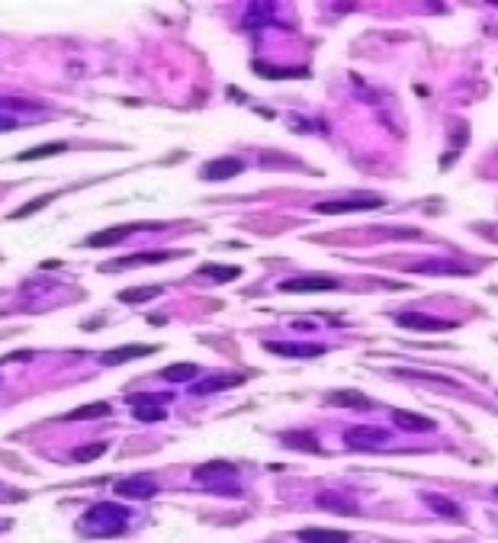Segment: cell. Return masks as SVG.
<instances>
[{
    "instance_id": "obj_1",
    "label": "cell",
    "mask_w": 498,
    "mask_h": 543,
    "mask_svg": "<svg viewBox=\"0 0 498 543\" xmlns=\"http://www.w3.org/2000/svg\"><path fill=\"white\" fill-rule=\"evenodd\" d=\"M132 514L126 511L123 505L116 501H100V505L87 508L84 518H80V530L87 537H119L126 527H129Z\"/></svg>"
},
{
    "instance_id": "obj_2",
    "label": "cell",
    "mask_w": 498,
    "mask_h": 543,
    "mask_svg": "<svg viewBox=\"0 0 498 543\" xmlns=\"http://www.w3.org/2000/svg\"><path fill=\"white\" fill-rule=\"evenodd\" d=\"M379 206H383V196H376V193H354V196H344V200H328V203H318L315 212H322V216H344V212L379 209Z\"/></svg>"
},
{
    "instance_id": "obj_3",
    "label": "cell",
    "mask_w": 498,
    "mask_h": 543,
    "mask_svg": "<svg viewBox=\"0 0 498 543\" xmlns=\"http://www.w3.org/2000/svg\"><path fill=\"white\" fill-rule=\"evenodd\" d=\"M344 441L351 450H379L392 441V431L386 427H370V425H357L344 431Z\"/></svg>"
},
{
    "instance_id": "obj_4",
    "label": "cell",
    "mask_w": 498,
    "mask_h": 543,
    "mask_svg": "<svg viewBox=\"0 0 498 543\" xmlns=\"http://www.w3.org/2000/svg\"><path fill=\"white\" fill-rule=\"evenodd\" d=\"M116 495L119 499H129V501H145L158 495V482L152 476H129V479H119L116 482Z\"/></svg>"
},
{
    "instance_id": "obj_5",
    "label": "cell",
    "mask_w": 498,
    "mask_h": 543,
    "mask_svg": "<svg viewBox=\"0 0 498 543\" xmlns=\"http://www.w3.org/2000/svg\"><path fill=\"white\" fill-rule=\"evenodd\" d=\"M235 476H238V470L231 463H225V460H212V463H202L193 470V479L202 485H222V482H235Z\"/></svg>"
},
{
    "instance_id": "obj_6",
    "label": "cell",
    "mask_w": 498,
    "mask_h": 543,
    "mask_svg": "<svg viewBox=\"0 0 498 543\" xmlns=\"http://www.w3.org/2000/svg\"><path fill=\"white\" fill-rule=\"evenodd\" d=\"M283 293H332L341 290V283L334 276H296V280H283Z\"/></svg>"
},
{
    "instance_id": "obj_7",
    "label": "cell",
    "mask_w": 498,
    "mask_h": 543,
    "mask_svg": "<svg viewBox=\"0 0 498 543\" xmlns=\"http://www.w3.org/2000/svg\"><path fill=\"white\" fill-rule=\"evenodd\" d=\"M264 348L280 357H322L325 354L322 344H309V341H267Z\"/></svg>"
},
{
    "instance_id": "obj_8",
    "label": "cell",
    "mask_w": 498,
    "mask_h": 543,
    "mask_svg": "<svg viewBox=\"0 0 498 543\" xmlns=\"http://www.w3.org/2000/svg\"><path fill=\"white\" fill-rule=\"evenodd\" d=\"M241 171H245V164H241L238 158H216V161H209V164H202L200 177L209 183H219V181H229V177L241 174Z\"/></svg>"
},
{
    "instance_id": "obj_9",
    "label": "cell",
    "mask_w": 498,
    "mask_h": 543,
    "mask_svg": "<svg viewBox=\"0 0 498 543\" xmlns=\"http://www.w3.org/2000/svg\"><path fill=\"white\" fill-rule=\"evenodd\" d=\"M142 228H164L161 222H138V225H116V228H109V232H97L87 238V245L90 248H100V245H116V241H123L126 235L132 232H142Z\"/></svg>"
},
{
    "instance_id": "obj_10",
    "label": "cell",
    "mask_w": 498,
    "mask_h": 543,
    "mask_svg": "<svg viewBox=\"0 0 498 543\" xmlns=\"http://www.w3.org/2000/svg\"><path fill=\"white\" fill-rule=\"evenodd\" d=\"M245 383V377H238V373H212V377L200 379V383H193V396H212V392H222V389H231V386H241Z\"/></svg>"
},
{
    "instance_id": "obj_11",
    "label": "cell",
    "mask_w": 498,
    "mask_h": 543,
    "mask_svg": "<svg viewBox=\"0 0 498 543\" xmlns=\"http://www.w3.org/2000/svg\"><path fill=\"white\" fill-rule=\"evenodd\" d=\"M148 354H154L152 344H123V348L103 350L100 363H107V367H119V363H129V360H135V357H148Z\"/></svg>"
},
{
    "instance_id": "obj_12",
    "label": "cell",
    "mask_w": 498,
    "mask_h": 543,
    "mask_svg": "<svg viewBox=\"0 0 498 543\" xmlns=\"http://www.w3.org/2000/svg\"><path fill=\"white\" fill-rule=\"evenodd\" d=\"M396 322L402 328H418V331H450V328H454V322L434 319V315H421V312H402Z\"/></svg>"
},
{
    "instance_id": "obj_13",
    "label": "cell",
    "mask_w": 498,
    "mask_h": 543,
    "mask_svg": "<svg viewBox=\"0 0 498 543\" xmlns=\"http://www.w3.org/2000/svg\"><path fill=\"white\" fill-rule=\"evenodd\" d=\"M177 257V251H145V254H132L123 257L119 264H100V270H126V267H142V264H164Z\"/></svg>"
},
{
    "instance_id": "obj_14",
    "label": "cell",
    "mask_w": 498,
    "mask_h": 543,
    "mask_svg": "<svg viewBox=\"0 0 498 543\" xmlns=\"http://www.w3.org/2000/svg\"><path fill=\"white\" fill-rule=\"evenodd\" d=\"M296 537L303 543H351L347 530H334V527H303Z\"/></svg>"
},
{
    "instance_id": "obj_15",
    "label": "cell",
    "mask_w": 498,
    "mask_h": 543,
    "mask_svg": "<svg viewBox=\"0 0 498 543\" xmlns=\"http://www.w3.org/2000/svg\"><path fill=\"white\" fill-rule=\"evenodd\" d=\"M421 501H425L427 508H431L434 514H441V518H447V521H463V508L456 505V501L444 499V495H434V492H425L421 495Z\"/></svg>"
},
{
    "instance_id": "obj_16",
    "label": "cell",
    "mask_w": 498,
    "mask_h": 543,
    "mask_svg": "<svg viewBox=\"0 0 498 543\" xmlns=\"http://www.w3.org/2000/svg\"><path fill=\"white\" fill-rule=\"evenodd\" d=\"M328 405H344V408H370V398L360 389H334L325 396Z\"/></svg>"
},
{
    "instance_id": "obj_17",
    "label": "cell",
    "mask_w": 498,
    "mask_h": 543,
    "mask_svg": "<svg viewBox=\"0 0 498 543\" xmlns=\"http://www.w3.org/2000/svg\"><path fill=\"white\" fill-rule=\"evenodd\" d=\"M392 421H396L402 431H434V418H425V415H418V412H392Z\"/></svg>"
},
{
    "instance_id": "obj_18",
    "label": "cell",
    "mask_w": 498,
    "mask_h": 543,
    "mask_svg": "<svg viewBox=\"0 0 498 543\" xmlns=\"http://www.w3.org/2000/svg\"><path fill=\"white\" fill-rule=\"evenodd\" d=\"M68 152L65 142H45V145H36V148H26V152L16 154V161H42V158H51V154H61Z\"/></svg>"
},
{
    "instance_id": "obj_19",
    "label": "cell",
    "mask_w": 498,
    "mask_h": 543,
    "mask_svg": "<svg viewBox=\"0 0 498 543\" xmlns=\"http://www.w3.org/2000/svg\"><path fill=\"white\" fill-rule=\"evenodd\" d=\"M415 274H470V267H463L460 261H425L415 264Z\"/></svg>"
},
{
    "instance_id": "obj_20",
    "label": "cell",
    "mask_w": 498,
    "mask_h": 543,
    "mask_svg": "<svg viewBox=\"0 0 498 543\" xmlns=\"http://www.w3.org/2000/svg\"><path fill=\"white\" fill-rule=\"evenodd\" d=\"M113 408H109V402H90V405H80L74 408V412H68L65 418L68 421H94V418H103V415H109Z\"/></svg>"
},
{
    "instance_id": "obj_21",
    "label": "cell",
    "mask_w": 498,
    "mask_h": 543,
    "mask_svg": "<svg viewBox=\"0 0 498 543\" xmlns=\"http://www.w3.org/2000/svg\"><path fill=\"white\" fill-rule=\"evenodd\" d=\"M318 505L322 508H328V511H341V514H357V505L351 499H344V495H338V492H322L318 495Z\"/></svg>"
},
{
    "instance_id": "obj_22",
    "label": "cell",
    "mask_w": 498,
    "mask_h": 543,
    "mask_svg": "<svg viewBox=\"0 0 498 543\" xmlns=\"http://www.w3.org/2000/svg\"><path fill=\"white\" fill-rule=\"evenodd\" d=\"M286 447H296V450H312V453H318V441H315V434H305V431H286V434L280 437Z\"/></svg>"
},
{
    "instance_id": "obj_23",
    "label": "cell",
    "mask_w": 498,
    "mask_h": 543,
    "mask_svg": "<svg viewBox=\"0 0 498 543\" xmlns=\"http://www.w3.org/2000/svg\"><path fill=\"white\" fill-rule=\"evenodd\" d=\"M200 370H196V363H174V367L161 370V377L167 379V383H187V379H193Z\"/></svg>"
},
{
    "instance_id": "obj_24",
    "label": "cell",
    "mask_w": 498,
    "mask_h": 543,
    "mask_svg": "<svg viewBox=\"0 0 498 543\" xmlns=\"http://www.w3.org/2000/svg\"><path fill=\"white\" fill-rule=\"evenodd\" d=\"M161 296V286H132V290H119L123 303H148V299Z\"/></svg>"
},
{
    "instance_id": "obj_25",
    "label": "cell",
    "mask_w": 498,
    "mask_h": 543,
    "mask_svg": "<svg viewBox=\"0 0 498 543\" xmlns=\"http://www.w3.org/2000/svg\"><path fill=\"white\" fill-rule=\"evenodd\" d=\"M399 377H408V379H425V383H437V386H447V389H460L454 379L447 377H437V373H421V370H399Z\"/></svg>"
},
{
    "instance_id": "obj_26",
    "label": "cell",
    "mask_w": 498,
    "mask_h": 543,
    "mask_svg": "<svg viewBox=\"0 0 498 543\" xmlns=\"http://www.w3.org/2000/svg\"><path fill=\"white\" fill-rule=\"evenodd\" d=\"M51 200H55V193H42V196H36V200H29L26 206H20V209H16L10 219H26V216H36V212L42 209V206H49V203H51Z\"/></svg>"
},
{
    "instance_id": "obj_27",
    "label": "cell",
    "mask_w": 498,
    "mask_h": 543,
    "mask_svg": "<svg viewBox=\"0 0 498 543\" xmlns=\"http://www.w3.org/2000/svg\"><path fill=\"white\" fill-rule=\"evenodd\" d=\"M200 274L202 276H212V280H219V283H225V280H235L241 270L238 267H219V264H202Z\"/></svg>"
},
{
    "instance_id": "obj_28",
    "label": "cell",
    "mask_w": 498,
    "mask_h": 543,
    "mask_svg": "<svg viewBox=\"0 0 498 543\" xmlns=\"http://www.w3.org/2000/svg\"><path fill=\"white\" fill-rule=\"evenodd\" d=\"M103 453H107V444L97 441V444H87V447L74 450V460H78V463H90V460H97V456H103Z\"/></svg>"
},
{
    "instance_id": "obj_29",
    "label": "cell",
    "mask_w": 498,
    "mask_h": 543,
    "mask_svg": "<svg viewBox=\"0 0 498 543\" xmlns=\"http://www.w3.org/2000/svg\"><path fill=\"white\" fill-rule=\"evenodd\" d=\"M135 418L148 425V421H164L167 412L161 405H135Z\"/></svg>"
},
{
    "instance_id": "obj_30",
    "label": "cell",
    "mask_w": 498,
    "mask_h": 543,
    "mask_svg": "<svg viewBox=\"0 0 498 543\" xmlns=\"http://www.w3.org/2000/svg\"><path fill=\"white\" fill-rule=\"evenodd\" d=\"M13 129H16V119L0 116V132H13Z\"/></svg>"
},
{
    "instance_id": "obj_31",
    "label": "cell",
    "mask_w": 498,
    "mask_h": 543,
    "mask_svg": "<svg viewBox=\"0 0 498 543\" xmlns=\"http://www.w3.org/2000/svg\"><path fill=\"white\" fill-rule=\"evenodd\" d=\"M495 499H498V489H495Z\"/></svg>"
}]
</instances>
